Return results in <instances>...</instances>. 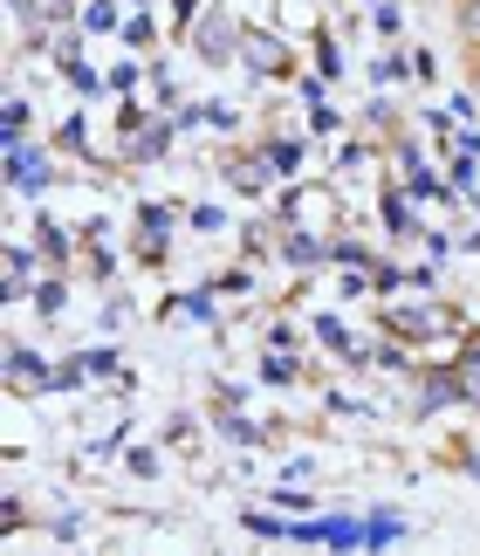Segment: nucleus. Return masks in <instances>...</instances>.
Masks as SVG:
<instances>
[{"mask_svg":"<svg viewBox=\"0 0 480 556\" xmlns=\"http://www.w3.org/2000/svg\"><path fill=\"white\" fill-rule=\"evenodd\" d=\"M8 165H14V186L21 192H41V186H49V159L28 152V144H8Z\"/></svg>","mask_w":480,"mask_h":556,"instance_id":"f257e3e1","label":"nucleus"},{"mask_svg":"<svg viewBox=\"0 0 480 556\" xmlns=\"http://www.w3.org/2000/svg\"><path fill=\"white\" fill-rule=\"evenodd\" d=\"M399 536H405L399 516H370V522H364V543H370V549H384V543H399Z\"/></svg>","mask_w":480,"mask_h":556,"instance_id":"f03ea898","label":"nucleus"},{"mask_svg":"<svg viewBox=\"0 0 480 556\" xmlns=\"http://www.w3.org/2000/svg\"><path fill=\"white\" fill-rule=\"evenodd\" d=\"M453 399H460V384H453V378H432L426 384V405H453Z\"/></svg>","mask_w":480,"mask_h":556,"instance_id":"7ed1b4c3","label":"nucleus"},{"mask_svg":"<svg viewBox=\"0 0 480 556\" xmlns=\"http://www.w3.org/2000/svg\"><path fill=\"white\" fill-rule=\"evenodd\" d=\"M21 131H28V103H8V144H21Z\"/></svg>","mask_w":480,"mask_h":556,"instance_id":"20e7f679","label":"nucleus"},{"mask_svg":"<svg viewBox=\"0 0 480 556\" xmlns=\"http://www.w3.org/2000/svg\"><path fill=\"white\" fill-rule=\"evenodd\" d=\"M35 303H41V316H55V309H62V282H41Z\"/></svg>","mask_w":480,"mask_h":556,"instance_id":"39448f33","label":"nucleus"},{"mask_svg":"<svg viewBox=\"0 0 480 556\" xmlns=\"http://www.w3.org/2000/svg\"><path fill=\"white\" fill-rule=\"evenodd\" d=\"M83 21H90V28H117V8H111V0H97V8L83 14Z\"/></svg>","mask_w":480,"mask_h":556,"instance_id":"423d86ee","label":"nucleus"},{"mask_svg":"<svg viewBox=\"0 0 480 556\" xmlns=\"http://www.w3.org/2000/svg\"><path fill=\"white\" fill-rule=\"evenodd\" d=\"M473 475H480V460H473Z\"/></svg>","mask_w":480,"mask_h":556,"instance_id":"0eeeda50","label":"nucleus"}]
</instances>
